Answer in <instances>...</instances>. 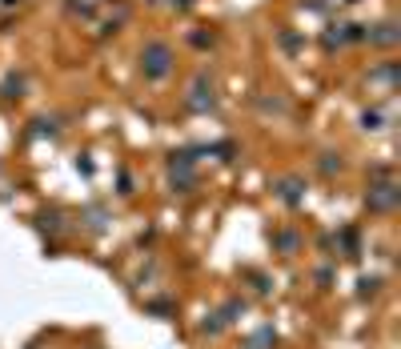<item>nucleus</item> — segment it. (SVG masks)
<instances>
[{
  "label": "nucleus",
  "mask_w": 401,
  "mask_h": 349,
  "mask_svg": "<svg viewBox=\"0 0 401 349\" xmlns=\"http://www.w3.org/2000/svg\"><path fill=\"white\" fill-rule=\"evenodd\" d=\"M20 89H24V80H20V77H8V80H4V96H20Z\"/></svg>",
  "instance_id": "6"
},
{
  "label": "nucleus",
  "mask_w": 401,
  "mask_h": 349,
  "mask_svg": "<svg viewBox=\"0 0 401 349\" xmlns=\"http://www.w3.org/2000/svg\"><path fill=\"white\" fill-rule=\"evenodd\" d=\"M273 341H277V334L265 325V329H257V334L249 337V349H273Z\"/></svg>",
  "instance_id": "4"
},
{
  "label": "nucleus",
  "mask_w": 401,
  "mask_h": 349,
  "mask_svg": "<svg viewBox=\"0 0 401 349\" xmlns=\"http://www.w3.org/2000/svg\"><path fill=\"white\" fill-rule=\"evenodd\" d=\"M365 201H369V209H381V213H389V209L398 205V185H393V181H389V185H373Z\"/></svg>",
  "instance_id": "2"
},
{
  "label": "nucleus",
  "mask_w": 401,
  "mask_h": 349,
  "mask_svg": "<svg viewBox=\"0 0 401 349\" xmlns=\"http://www.w3.org/2000/svg\"><path fill=\"white\" fill-rule=\"evenodd\" d=\"M141 73H144V80H165L169 73H173V48L165 45V40L144 45V52H141Z\"/></svg>",
  "instance_id": "1"
},
{
  "label": "nucleus",
  "mask_w": 401,
  "mask_h": 349,
  "mask_svg": "<svg viewBox=\"0 0 401 349\" xmlns=\"http://www.w3.org/2000/svg\"><path fill=\"white\" fill-rule=\"evenodd\" d=\"M377 285H381L377 277H369V281H361V297H369V293H377Z\"/></svg>",
  "instance_id": "7"
},
{
  "label": "nucleus",
  "mask_w": 401,
  "mask_h": 349,
  "mask_svg": "<svg viewBox=\"0 0 401 349\" xmlns=\"http://www.w3.org/2000/svg\"><path fill=\"white\" fill-rule=\"evenodd\" d=\"M273 241H277V245H281V253H297V245H301V241H297V233H277V237H273Z\"/></svg>",
  "instance_id": "5"
},
{
  "label": "nucleus",
  "mask_w": 401,
  "mask_h": 349,
  "mask_svg": "<svg viewBox=\"0 0 401 349\" xmlns=\"http://www.w3.org/2000/svg\"><path fill=\"white\" fill-rule=\"evenodd\" d=\"M277 193H281V201L297 205V201H301V181H297V177H285V181H277Z\"/></svg>",
  "instance_id": "3"
}]
</instances>
